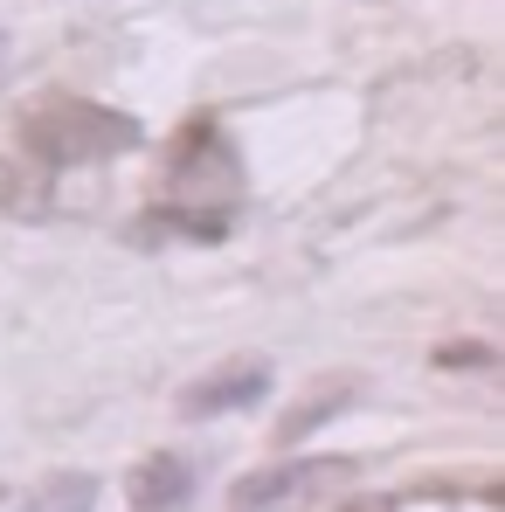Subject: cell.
Returning <instances> with one entry per match:
<instances>
[{
  "label": "cell",
  "mask_w": 505,
  "mask_h": 512,
  "mask_svg": "<svg viewBox=\"0 0 505 512\" xmlns=\"http://www.w3.org/2000/svg\"><path fill=\"white\" fill-rule=\"evenodd\" d=\"M21 146L49 173H70V167H104L118 153H139L146 125L132 111H111V104H90V97H42L21 125Z\"/></svg>",
  "instance_id": "obj_1"
},
{
  "label": "cell",
  "mask_w": 505,
  "mask_h": 512,
  "mask_svg": "<svg viewBox=\"0 0 505 512\" xmlns=\"http://www.w3.org/2000/svg\"><path fill=\"white\" fill-rule=\"evenodd\" d=\"M167 180H173V201H201V208H229L243 194V153L236 139L222 132V118H187L167 146Z\"/></svg>",
  "instance_id": "obj_2"
},
{
  "label": "cell",
  "mask_w": 505,
  "mask_h": 512,
  "mask_svg": "<svg viewBox=\"0 0 505 512\" xmlns=\"http://www.w3.org/2000/svg\"><path fill=\"white\" fill-rule=\"evenodd\" d=\"M353 471H360V457H277V464H263L250 478H236L229 485V512H284V506H326L333 492L353 485Z\"/></svg>",
  "instance_id": "obj_3"
},
{
  "label": "cell",
  "mask_w": 505,
  "mask_h": 512,
  "mask_svg": "<svg viewBox=\"0 0 505 512\" xmlns=\"http://www.w3.org/2000/svg\"><path fill=\"white\" fill-rule=\"evenodd\" d=\"M270 395V360H256V353H243V360H222V367H208V374H194L187 388H180V416L187 423H215V416H236V409H250V402H263Z\"/></svg>",
  "instance_id": "obj_4"
},
{
  "label": "cell",
  "mask_w": 505,
  "mask_h": 512,
  "mask_svg": "<svg viewBox=\"0 0 505 512\" xmlns=\"http://www.w3.org/2000/svg\"><path fill=\"white\" fill-rule=\"evenodd\" d=\"M236 229V201L229 208H201V201H167V208H146L132 222V250H160V243H229Z\"/></svg>",
  "instance_id": "obj_5"
},
{
  "label": "cell",
  "mask_w": 505,
  "mask_h": 512,
  "mask_svg": "<svg viewBox=\"0 0 505 512\" xmlns=\"http://www.w3.org/2000/svg\"><path fill=\"white\" fill-rule=\"evenodd\" d=\"M194 485H201L194 457L153 450V457H139V471H132V512H180L194 499Z\"/></svg>",
  "instance_id": "obj_6"
},
{
  "label": "cell",
  "mask_w": 505,
  "mask_h": 512,
  "mask_svg": "<svg viewBox=\"0 0 505 512\" xmlns=\"http://www.w3.org/2000/svg\"><path fill=\"white\" fill-rule=\"evenodd\" d=\"M346 409H353V381H326V388H312L305 402H291V409L277 416L270 443H277V450H298V443H312V436L333 423V416H346Z\"/></svg>",
  "instance_id": "obj_7"
},
{
  "label": "cell",
  "mask_w": 505,
  "mask_h": 512,
  "mask_svg": "<svg viewBox=\"0 0 505 512\" xmlns=\"http://www.w3.org/2000/svg\"><path fill=\"white\" fill-rule=\"evenodd\" d=\"M14 512H97V478L90 471H49Z\"/></svg>",
  "instance_id": "obj_8"
},
{
  "label": "cell",
  "mask_w": 505,
  "mask_h": 512,
  "mask_svg": "<svg viewBox=\"0 0 505 512\" xmlns=\"http://www.w3.org/2000/svg\"><path fill=\"white\" fill-rule=\"evenodd\" d=\"M499 353L485 340H457V346H436V367H492Z\"/></svg>",
  "instance_id": "obj_9"
},
{
  "label": "cell",
  "mask_w": 505,
  "mask_h": 512,
  "mask_svg": "<svg viewBox=\"0 0 505 512\" xmlns=\"http://www.w3.org/2000/svg\"><path fill=\"white\" fill-rule=\"evenodd\" d=\"M333 512H402V499H388V492H374V499H346Z\"/></svg>",
  "instance_id": "obj_10"
}]
</instances>
